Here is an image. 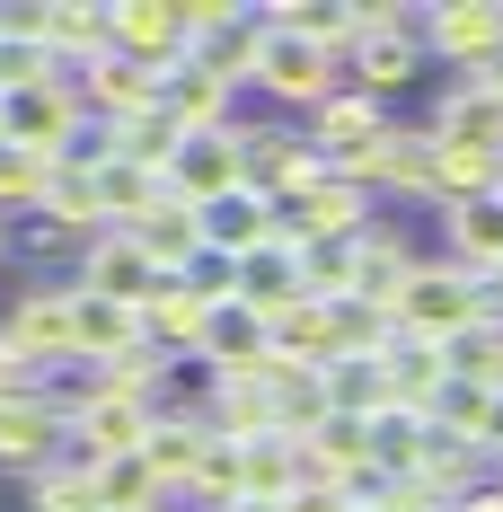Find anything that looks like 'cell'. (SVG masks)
<instances>
[{
  "label": "cell",
  "instance_id": "1",
  "mask_svg": "<svg viewBox=\"0 0 503 512\" xmlns=\"http://www.w3.org/2000/svg\"><path fill=\"white\" fill-rule=\"evenodd\" d=\"M389 318H398V336H415V345H451V336H468L486 318V283L459 274V265H415Z\"/></svg>",
  "mask_w": 503,
  "mask_h": 512
},
{
  "label": "cell",
  "instance_id": "2",
  "mask_svg": "<svg viewBox=\"0 0 503 512\" xmlns=\"http://www.w3.org/2000/svg\"><path fill=\"white\" fill-rule=\"evenodd\" d=\"M239 151H248V186L256 195H274V204H301L309 186L327 177V159L309 142V124H239Z\"/></svg>",
  "mask_w": 503,
  "mask_h": 512
},
{
  "label": "cell",
  "instance_id": "3",
  "mask_svg": "<svg viewBox=\"0 0 503 512\" xmlns=\"http://www.w3.org/2000/svg\"><path fill=\"white\" fill-rule=\"evenodd\" d=\"M265 27V18H256ZM256 98H274V106H292V115H318V106L336 98V62L318 45H301V36H283V27H265V53H256V80H248Z\"/></svg>",
  "mask_w": 503,
  "mask_h": 512
},
{
  "label": "cell",
  "instance_id": "4",
  "mask_svg": "<svg viewBox=\"0 0 503 512\" xmlns=\"http://www.w3.org/2000/svg\"><path fill=\"white\" fill-rule=\"evenodd\" d=\"M0 345L27 371H62L71 362V283H27L18 301L0 309Z\"/></svg>",
  "mask_w": 503,
  "mask_h": 512
},
{
  "label": "cell",
  "instance_id": "5",
  "mask_svg": "<svg viewBox=\"0 0 503 512\" xmlns=\"http://www.w3.org/2000/svg\"><path fill=\"white\" fill-rule=\"evenodd\" d=\"M168 195L195 212H221L230 195H248V151H239V124L230 133H186L177 168H168Z\"/></svg>",
  "mask_w": 503,
  "mask_h": 512
},
{
  "label": "cell",
  "instance_id": "6",
  "mask_svg": "<svg viewBox=\"0 0 503 512\" xmlns=\"http://www.w3.org/2000/svg\"><path fill=\"white\" fill-rule=\"evenodd\" d=\"M424 53H442L459 80L503 53V0H433L424 9Z\"/></svg>",
  "mask_w": 503,
  "mask_h": 512
},
{
  "label": "cell",
  "instance_id": "7",
  "mask_svg": "<svg viewBox=\"0 0 503 512\" xmlns=\"http://www.w3.org/2000/svg\"><path fill=\"white\" fill-rule=\"evenodd\" d=\"M71 460V415H62V398L53 389H36V398H0V468H53Z\"/></svg>",
  "mask_w": 503,
  "mask_h": 512
},
{
  "label": "cell",
  "instance_id": "8",
  "mask_svg": "<svg viewBox=\"0 0 503 512\" xmlns=\"http://www.w3.org/2000/svg\"><path fill=\"white\" fill-rule=\"evenodd\" d=\"M371 221H380V195H362V186L336 177V168L309 186L301 204H283V230H292V239H336V248H353Z\"/></svg>",
  "mask_w": 503,
  "mask_h": 512
},
{
  "label": "cell",
  "instance_id": "9",
  "mask_svg": "<svg viewBox=\"0 0 503 512\" xmlns=\"http://www.w3.org/2000/svg\"><path fill=\"white\" fill-rule=\"evenodd\" d=\"M212 318H221V309L203 301L186 274H159L151 292H142V336H151L168 362H195V354H203V336H212Z\"/></svg>",
  "mask_w": 503,
  "mask_h": 512
},
{
  "label": "cell",
  "instance_id": "10",
  "mask_svg": "<svg viewBox=\"0 0 503 512\" xmlns=\"http://www.w3.org/2000/svg\"><path fill=\"white\" fill-rule=\"evenodd\" d=\"M230 80L203 62V53H186V62H168L159 71V115L177 124V133H230Z\"/></svg>",
  "mask_w": 503,
  "mask_h": 512
},
{
  "label": "cell",
  "instance_id": "11",
  "mask_svg": "<svg viewBox=\"0 0 503 512\" xmlns=\"http://www.w3.org/2000/svg\"><path fill=\"white\" fill-rule=\"evenodd\" d=\"M151 256L133 248L124 230H98L89 248H80V274H71V292H89V301H115V309H142V292H151Z\"/></svg>",
  "mask_w": 503,
  "mask_h": 512
},
{
  "label": "cell",
  "instance_id": "12",
  "mask_svg": "<svg viewBox=\"0 0 503 512\" xmlns=\"http://www.w3.org/2000/svg\"><path fill=\"white\" fill-rule=\"evenodd\" d=\"M203 451H212V424H203L195 407H159L151 433H142V468L159 477V495H186L195 468H203Z\"/></svg>",
  "mask_w": 503,
  "mask_h": 512
},
{
  "label": "cell",
  "instance_id": "13",
  "mask_svg": "<svg viewBox=\"0 0 503 512\" xmlns=\"http://www.w3.org/2000/svg\"><path fill=\"white\" fill-rule=\"evenodd\" d=\"M415 265H424V256L406 248V230L380 212V221L353 239V301H362V309H398V292H406Z\"/></svg>",
  "mask_w": 503,
  "mask_h": 512
},
{
  "label": "cell",
  "instance_id": "14",
  "mask_svg": "<svg viewBox=\"0 0 503 512\" xmlns=\"http://www.w3.org/2000/svg\"><path fill=\"white\" fill-rule=\"evenodd\" d=\"M80 98L98 124H133V115H159V71H142L133 53H98L80 71Z\"/></svg>",
  "mask_w": 503,
  "mask_h": 512
},
{
  "label": "cell",
  "instance_id": "15",
  "mask_svg": "<svg viewBox=\"0 0 503 512\" xmlns=\"http://www.w3.org/2000/svg\"><path fill=\"white\" fill-rule=\"evenodd\" d=\"M124 239H133V248L151 256V274H186V265H195L203 248H212V230H203V212H195V204H177V195H159V204L142 212V221H133Z\"/></svg>",
  "mask_w": 503,
  "mask_h": 512
},
{
  "label": "cell",
  "instance_id": "16",
  "mask_svg": "<svg viewBox=\"0 0 503 512\" xmlns=\"http://www.w3.org/2000/svg\"><path fill=\"white\" fill-rule=\"evenodd\" d=\"M380 133H389V115H380V98H362V89H336V98L309 115V142H318V159H327V168H353Z\"/></svg>",
  "mask_w": 503,
  "mask_h": 512
},
{
  "label": "cell",
  "instance_id": "17",
  "mask_svg": "<svg viewBox=\"0 0 503 512\" xmlns=\"http://www.w3.org/2000/svg\"><path fill=\"white\" fill-rule=\"evenodd\" d=\"M442 239H451V265H459V274H477V283H495V274H503V204H495V195H477V204H442Z\"/></svg>",
  "mask_w": 503,
  "mask_h": 512
},
{
  "label": "cell",
  "instance_id": "18",
  "mask_svg": "<svg viewBox=\"0 0 503 512\" xmlns=\"http://www.w3.org/2000/svg\"><path fill=\"white\" fill-rule=\"evenodd\" d=\"M45 53L71 62V71H89L98 53H115V9H98V0H45Z\"/></svg>",
  "mask_w": 503,
  "mask_h": 512
},
{
  "label": "cell",
  "instance_id": "19",
  "mask_svg": "<svg viewBox=\"0 0 503 512\" xmlns=\"http://www.w3.org/2000/svg\"><path fill=\"white\" fill-rule=\"evenodd\" d=\"M203 230H212V256L239 265V256H256V248H283V204L248 186V195H230L221 212H203Z\"/></svg>",
  "mask_w": 503,
  "mask_h": 512
},
{
  "label": "cell",
  "instance_id": "20",
  "mask_svg": "<svg viewBox=\"0 0 503 512\" xmlns=\"http://www.w3.org/2000/svg\"><path fill=\"white\" fill-rule=\"evenodd\" d=\"M265 27H283V36H301V45H318L327 62H345L362 36H353V0H265L256 9Z\"/></svg>",
  "mask_w": 503,
  "mask_h": 512
},
{
  "label": "cell",
  "instance_id": "21",
  "mask_svg": "<svg viewBox=\"0 0 503 512\" xmlns=\"http://www.w3.org/2000/svg\"><path fill=\"white\" fill-rule=\"evenodd\" d=\"M115 53H133L142 71H168V62H186V36H177V0H124V9H115Z\"/></svg>",
  "mask_w": 503,
  "mask_h": 512
},
{
  "label": "cell",
  "instance_id": "22",
  "mask_svg": "<svg viewBox=\"0 0 503 512\" xmlns=\"http://www.w3.org/2000/svg\"><path fill=\"white\" fill-rule=\"evenodd\" d=\"M415 71H424V18H415V27H398V36L353 45V89H362V98H398Z\"/></svg>",
  "mask_w": 503,
  "mask_h": 512
},
{
  "label": "cell",
  "instance_id": "23",
  "mask_svg": "<svg viewBox=\"0 0 503 512\" xmlns=\"http://www.w3.org/2000/svg\"><path fill=\"white\" fill-rule=\"evenodd\" d=\"M124 345H142V309H115V301H89L71 292V362H115Z\"/></svg>",
  "mask_w": 503,
  "mask_h": 512
},
{
  "label": "cell",
  "instance_id": "24",
  "mask_svg": "<svg viewBox=\"0 0 503 512\" xmlns=\"http://www.w3.org/2000/svg\"><path fill=\"white\" fill-rule=\"evenodd\" d=\"M389 371V407L424 415L433 424V407H442V389H451V362H442V345H415V336H398V354L380 362Z\"/></svg>",
  "mask_w": 503,
  "mask_h": 512
},
{
  "label": "cell",
  "instance_id": "25",
  "mask_svg": "<svg viewBox=\"0 0 503 512\" xmlns=\"http://www.w3.org/2000/svg\"><path fill=\"white\" fill-rule=\"evenodd\" d=\"M89 380H98L106 398H133V407H151V415H159V407H168V389H177V362H168L151 336H142V345H124L115 362H98Z\"/></svg>",
  "mask_w": 503,
  "mask_h": 512
},
{
  "label": "cell",
  "instance_id": "26",
  "mask_svg": "<svg viewBox=\"0 0 503 512\" xmlns=\"http://www.w3.org/2000/svg\"><path fill=\"white\" fill-rule=\"evenodd\" d=\"M203 424H212V442H265L274 433V398H265V380H212V398H203Z\"/></svg>",
  "mask_w": 503,
  "mask_h": 512
},
{
  "label": "cell",
  "instance_id": "27",
  "mask_svg": "<svg viewBox=\"0 0 503 512\" xmlns=\"http://www.w3.org/2000/svg\"><path fill=\"white\" fill-rule=\"evenodd\" d=\"M353 468H371V424H353V415H327V424L301 442V477H327V486H345Z\"/></svg>",
  "mask_w": 503,
  "mask_h": 512
},
{
  "label": "cell",
  "instance_id": "28",
  "mask_svg": "<svg viewBox=\"0 0 503 512\" xmlns=\"http://www.w3.org/2000/svg\"><path fill=\"white\" fill-rule=\"evenodd\" d=\"M486 451H459V442H433V451H424V460H415V486H424V504H468V495H477V486H486Z\"/></svg>",
  "mask_w": 503,
  "mask_h": 512
},
{
  "label": "cell",
  "instance_id": "29",
  "mask_svg": "<svg viewBox=\"0 0 503 512\" xmlns=\"http://www.w3.org/2000/svg\"><path fill=\"white\" fill-rule=\"evenodd\" d=\"M45 221H53V230H71V239L89 248V239L106 230V212H98V168H71V159H62V168H53V186H45Z\"/></svg>",
  "mask_w": 503,
  "mask_h": 512
},
{
  "label": "cell",
  "instance_id": "30",
  "mask_svg": "<svg viewBox=\"0 0 503 512\" xmlns=\"http://www.w3.org/2000/svg\"><path fill=\"white\" fill-rule=\"evenodd\" d=\"M292 486H301V451L283 433H265V442L239 451V504H283Z\"/></svg>",
  "mask_w": 503,
  "mask_h": 512
},
{
  "label": "cell",
  "instance_id": "31",
  "mask_svg": "<svg viewBox=\"0 0 503 512\" xmlns=\"http://www.w3.org/2000/svg\"><path fill=\"white\" fill-rule=\"evenodd\" d=\"M292 292L301 301H353V248H336V239H301L292 248Z\"/></svg>",
  "mask_w": 503,
  "mask_h": 512
},
{
  "label": "cell",
  "instance_id": "32",
  "mask_svg": "<svg viewBox=\"0 0 503 512\" xmlns=\"http://www.w3.org/2000/svg\"><path fill=\"white\" fill-rule=\"evenodd\" d=\"M424 451H433V424H424V415H406V407L371 415V468H380V477H415Z\"/></svg>",
  "mask_w": 503,
  "mask_h": 512
},
{
  "label": "cell",
  "instance_id": "33",
  "mask_svg": "<svg viewBox=\"0 0 503 512\" xmlns=\"http://www.w3.org/2000/svg\"><path fill=\"white\" fill-rule=\"evenodd\" d=\"M495 177H503V159L433 142V204H477V195H495Z\"/></svg>",
  "mask_w": 503,
  "mask_h": 512
},
{
  "label": "cell",
  "instance_id": "34",
  "mask_svg": "<svg viewBox=\"0 0 503 512\" xmlns=\"http://www.w3.org/2000/svg\"><path fill=\"white\" fill-rule=\"evenodd\" d=\"M177 142H186V133H177L168 115H133V124H115V159L142 168V177H159V186H168V168H177Z\"/></svg>",
  "mask_w": 503,
  "mask_h": 512
},
{
  "label": "cell",
  "instance_id": "35",
  "mask_svg": "<svg viewBox=\"0 0 503 512\" xmlns=\"http://www.w3.org/2000/svg\"><path fill=\"white\" fill-rule=\"evenodd\" d=\"M486 433H495V398H486V389H468V380H451V389H442V407H433V442L486 451Z\"/></svg>",
  "mask_w": 503,
  "mask_h": 512
},
{
  "label": "cell",
  "instance_id": "36",
  "mask_svg": "<svg viewBox=\"0 0 503 512\" xmlns=\"http://www.w3.org/2000/svg\"><path fill=\"white\" fill-rule=\"evenodd\" d=\"M62 159L53 151H27V142H0V212H45V186Z\"/></svg>",
  "mask_w": 503,
  "mask_h": 512
},
{
  "label": "cell",
  "instance_id": "37",
  "mask_svg": "<svg viewBox=\"0 0 503 512\" xmlns=\"http://www.w3.org/2000/svg\"><path fill=\"white\" fill-rule=\"evenodd\" d=\"M389 354H398V318L362 309V301H336V362H389Z\"/></svg>",
  "mask_w": 503,
  "mask_h": 512
},
{
  "label": "cell",
  "instance_id": "38",
  "mask_svg": "<svg viewBox=\"0 0 503 512\" xmlns=\"http://www.w3.org/2000/svg\"><path fill=\"white\" fill-rule=\"evenodd\" d=\"M442 362H451V380H468V389H486V398H503V327H468V336H451L442 345Z\"/></svg>",
  "mask_w": 503,
  "mask_h": 512
},
{
  "label": "cell",
  "instance_id": "39",
  "mask_svg": "<svg viewBox=\"0 0 503 512\" xmlns=\"http://www.w3.org/2000/svg\"><path fill=\"white\" fill-rule=\"evenodd\" d=\"M318 380H327V407L353 415V424H371V415L389 407V371L380 362H327Z\"/></svg>",
  "mask_w": 503,
  "mask_h": 512
},
{
  "label": "cell",
  "instance_id": "40",
  "mask_svg": "<svg viewBox=\"0 0 503 512\" xmlns=\"http://www.w3.org/2000/svg\"><path fill=\"white\" fill-rule=\"evenodd\" d=\"M159 195H168V186L142 177V168H124V159H106V168H98V212H106V230H133Z\"/></svg>",
  "mask_w": 503,
  "mask_h": 512
},
{
  "label": "cell",
  "instance_id": "41",
  "mask_svg": "<svg viewBox=\"0 0 503 512\" xmlns=\"http://www.w3.org/2000/svg\"><path fill=\"white\" fill-rule=\"evenodd\" d=\"M36 512H106L98 504V468H89V460L36 468Z\"/></svg>",
  "mask_w": 503,
  "mask_h": 512
},
{
  "label": "cell",
  "instance_id": "42",
  "mask_svg": "<svg viewBox=\"0 0 503 512\" xmlns=\"http://www.w3.org/2000/svg\"><path fill=\"white\" fill-rule=\"evenodd\" d=\"M98 504L106 512H168V495H159V477L142 460H106L98 468Z\"/></svg>",
  "mask_w": 503,
  "mask_h": 512
},
{
  "label": "cell",
  "instance_id": "43",
  "mask_svg": "<svg viewBox=\"0 0 503 512\" xmlns=\"http://www.w3.org/2000/svg\"><path fill=\"white\" fill-rule=\"evenodd\" d=\"M53 80H62V62H53L45 45H0V106L36 98V89H53Z\"/></svg>",
  "mask_w": 503,
  "mask_h": 512
},
{
  "label": "cell",
  "instance_id": "44",
  "mask_svg": "<svg viewBox=\"0 0 503 512\" xmlns=\"http://www.w3.org/2000/svg\"><path fill=\"white\" fill-rule=\"evenodd\" d=\"M186 495H195V512H230V504H239V442H212Z\"/></svg>",
  "mask_w": 503,
  "mask_h": 512
},
{
  "label": "cell",
  "instance_id": "45",
  "mask_svg": "<svg viewBox=\"0 0 503 512\" xmlns=\"http://www.w3.org/2000/svg\"><path fill=\"white\" fill-rule=\"evenodd\" d=\"M256 53H265V27H256V9H248V18H239L221 45H203V62H212L230 89H248V80H256Z\"/></svg>",
  "mask_w": 503,
  "mask_h": 512
},
{
  "label": "cell",
  "instance_id": "46",
  "mask_svg": "<svg viewBox=\"0 0 503 512\" xmlns=\"http://www.w3.org/2000/svg\"><path fill=\"white\" fill-rule=\"evenodd\" d=\"M9 248L27 256V265H62V256H80V239H71V230H53L45 212H36V221H27V230H18Z\"/></svg>",
  "mask_w": 503,
  "mask_h": 512
},
{
  "label": "cell",
  "instance_id": "47",
  "mask_svg": "<svg viewBox=\"0 0 503 512\" xmlns=\"http://www.w3.org/2000/svg\"><path fill=\"white\" fill-rule=\"evenodd\" d=\"M283 512H353V504L336 495V486H327V477H301V486L283 495Z\"/></svg>",
  "mask_w": 503,
  "mask_h": 512
},
{
  "label": "cell",
  "instance_id": "48",
  "mask_svg": "<svg viewBox=\"0 0 503 512\" xmlns=\"http://www.w3.org/2000/svg\"><path fill=\"white\" fill-rule=\"evenodd\" d=\"M36 389H45V371H27V362L0 345V398H36Z\"/></svg>",
  "mask_w": 503,
  "mask_h": 512
},
{
  "label": "cell",
  "instance_id": "49",
  "mask_svg": "<svg viewBox=\"0 0 503 512\" xmlns=\"http://www.w3.org/2000/svg\"><path fill=\"white\" fill-rule=\"evenodd\" d=\"M468 89H477V98H495V106H503V53H495V62H486V71H468Z\"/></svg>",
  "mask_w": 503,
  "mask_h": 512
},
{
  "label": "cell",
  "instance_id": "50",
  "mask_svg": "<svg viewBox=\"0 0 503 512\" xmlns=\"http://www.w3.org/2000/svg\"><path fill=\"white\" fill-rule=\"evenodd\" d=\"M451 512H503V486H495V477H486V486H477L468 504H451Z\"/></svg>",
  "mask_w": 503,
  "mask_h": 512
},
{
  "label": "cell",
  "instance_id": "51",
  "mask_svg": "<svg viewBox=\"0 0 503 512\" xmlns=\"http://www.w3.org/2000/svg\"><path fill=\"white\" fill-rule=\"evenodd\" d=\"M486 327H503V274L486 283Z\"/></svg>",
  "mask_w": 503,
  "mask_h": 512
},
{
  "label": "cell",
  "instance_id": "52",
  "mask_svg": "<svg viewBox=\"0 0 503 512\" xmlns=\"http://www.w3.org/2000/svg\"><path fill=\"white\" fill-rule=\"evenodd\" d=\"M486 460H503V398H495V433H486Z\"/></svg>",
  "mask_w": 503,
  "mask_h": 512
},
{
  "label": "cell",
  "instance_id": "53",
  "mask_svg": "<svg viewBox=\"0 0 503 512\" xmlns=\"http://www.w3.org/2000/svg\"><path fill=\"white\" fill-rule=\"evenodd\" d=\"M0 256H9V230H0Z\"/></svg>",
  "mask_w": 503,
  "mask_h": 512
},
{
  "label": "cell",
  "instance_id": "54",
  "mask_svg": "<svg viewBox=\"0 0 503 512\" xmlns=\"http://www.w3.org/2000/svg\"><path fill=\"white\" fill-rule=\"evenodd\" d=\"M495 204H503V177H495Z\"/></svg>",
  "mask_w": 503,
  "mask_h": 512
},
{
  "label": "cell",
  "instance_id": "55",
  "mask_svg": "<svg viewBox=\"0 0 503 512\" xmlns=\"http://www.w3.org/2000/svg\"><path fill=\"white\" fill-rule=\"evenodd\" d=\"M495 486H503V460H495Z\"/></svg>",
  "mask_w": 503,
  "mask_h": 512
},
{
  "label": "cell",
  "instance_id": "56",
  "mask_svg": "<svg viewBox=\"0 0 503 512\" xmlns=\"http://www.w3.org/2000/svg\"><path fill=\"white\" fill-rule=\"evenodd\" d=\"M362 512H380V504H362Z\"/></svg>",
  "mask_w": 503,
  "mask_h": 512
}]
</instances>
